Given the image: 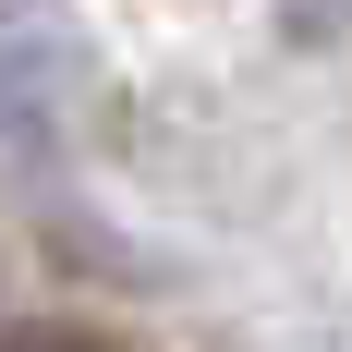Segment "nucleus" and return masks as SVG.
I'll list each match as a JSON object with an SVG mask.
<instances>
[{
    "instance_id": "f257e3e1",
    "label": "nucleus",
    "mask_w": 352,
    "mask_h": 352,
    "mask_svg": "<svg viewBox=\"0 0 352 352\" xmlns=\"http://www.w3.org/2000/svg\"><path fill=\"white\" fill-rule=\"evenodd\" d=\"M98 98V49L61 0H0V146H61Z\"/></svg>"
},
{
    "instance_id": "f03ea898",
    "label": "nucleus",
    "mask_w": 352,
    "mask_h": 352,
    "mask_svg": "<svg viewBox=\"0 0 352 352\" xmlns=\"http://www.w3.org/2000/svg\"><path fill=\"white\" fill-rule=\"evenodd\" d=\"M280 36H292V49H340V36H352V0H280Z\"/></svg>"
},
{
    "instance_id": "7ed1b4c3",
    "label": "nucleus",
    "mask_w": 352,
    "mask_h": 352,
    "mask_svg": "<svg viewBox=\"0 0 352 352\" xmlns=\"http://www.w3.org/2000/svg\"><path fill=\"white\" fill-rule=\"evenodd\" d=\"M0 352H122V340H98V328H61V316H36V328H0Z\"/></svg>"
}]
</instances>
